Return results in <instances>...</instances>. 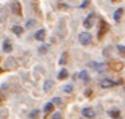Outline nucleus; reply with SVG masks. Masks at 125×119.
<instances>
[{"mask_svg":"<svg viewBox=\"0 0 125 119\" xmlns=\"http://www.w3.org/2000/svg\"><path fill=\"white\" fill-rule=\"evenodd\" d=\"M78 40L82 46H89L92 43V35L89 32H81L78 35Z\"/></svg>","mask_w":125,"mask_h":119,"instance_id":"obj_1","label":"nucleus"},{"mask_svg":"<svg viewBox=\"0 0 125 119\" xmlns=\"http://www.w3.org/2000/svg\"><path fill=\"white\" fill-rule=\"evenodd\" d=\"M112 66H113V70H114V71H120V70H122V63L113 62V63H112Z\"/></svg>","mask_w":125,"mask_h":119,"instance_id":"obj_17","label":"nucleus"},{"mask_svg":"<svg viewBox=\"0 0 125 119\" xmlns=\"http://www.w3.org/2000/svg\"><path fill=\"white\" fill-rule=\"evenodd\" d=\"M122 14H124V8H118V9H116V11H114V15H113L114 22L118 23L120 20H121V17H122Z\"/></svg>","mask_w":125,"mask_h":119,"instance_id":"obj_10","label":"nucleus"},{"mask_svg":"<svg viewBox=\"0 0 125 119\" xmlns=\"http://www.w3.org/2000/svg\"><path fill=\"white\" fill-rule=\"evenodd\" d=\"M89 3H90V0H85V1H83V4H81L79 7H81V8H83V7H86Z\"/></svg>","mask_w":125,"mask_h":119,"instance_id":"obj_25","label":"nucleus"},{"mask_svg":"<svg viewBox=\"0 0 125 119\" xmlns=\"http://www.w3.org/2000/svg\"><path fill=\"white\" fill-rule=\"evenodd\" d=\"M52 102H54L55 104H59V103H61V98H54V99H52Z\"/></svg>","mask_w":125,"mask_h":119,"instance_id":"obj_26","label":"nucleus"},{"mask_svg":"<svg viewBox=\"0 0 125 119\" xmlns=\"http://www.w3.org/2000/svg\"><path fill=\"white\" fill-rule=\"evenodd\" d=\"M101 24H100V30H98V39H102L104 38V35H105L106 32H108V30H109V26H108V23L105 22V20H102L101 19Z\"/></svg>","mask_w":125,"mask_h":119,"instance_id":"obj_3","label":"nucleus"},{"mask_svg":"<svg viewBox=\"0 0 125 119\" xmlns=\"http://www.w3.org/2000/svg\"><path fill=\"white\" fill-rule=\"evenodd\" d=\"M43 110H44V112H46V114H50L52 110H54V102L47 103V104L44 106V108H43Z\"/></svg>","mask_w":125,"mask_h":119,"instance_id":"obj_14","label":"nucleus"},{"mask_svg":"<svg viewBox=\"0 0 125 119\" xmlns=\"http://www.w3.org/2000/svg\"><path fill=\"white\" fill-rule=\"evenodd\" d=\"M10 8H11V12H12V14H15L16 16H20V15H22V4H20L18 0L11 1V4H10Z\"/></svg>","mask_w":125,"mask_h":119,"instance_id":"obj_2","label":"nucleus"},{"mask_svg":"<svg viewBox=\"0 0 125 119\" xmlns=\"http://www.w3.org/2000/svg\"><path fill=\"white\" fill-rule=\"evenodd\" d=\"M12 32H14L15 35L20 36V35L23 34V28H22V27H19V26H14V27H12Z\"/></svg>","mask_w":125,"mask_h":119,"instance_id":"obj_15","label":"nucleus"},{"mask_svg":"<svg viewBox=\"0 0 125 119\" xmlns=\"http://www.w3.org/2000/svg\"><path fill=\"white\" fill-rule=\"evenodd\" d=\"M67 76H69V72H67V70H61L59 71V74H58V79L59 80H63V79H67Z\"/></svg>","mask_w":125,"mask_h":119,"instance_id":"obj_11","label":"nucleus"},{"mask_svg":"<svg viewBox=\"0 0 125 119\" xmlns=\"http://www.w3.org/2000/svg\"><path fill=\"white\" fill-rule=\"evenodd\" d=\"M11 51H12V43L8 40V39H4V42H3V52L10 54Z\"/></svg>","mask_w":125,"mask_h":119,"instance_id":"obj_8","label":"nucleus"},{"mask_svg":"<svg viewBox=\"0 0 125 119\" xmlns=\"http://www.w3.org/2000/svg\"><path fill=\"white\" fill-rule=\"evenodd\" d=\"M78 76H79V79H81V80H83V82H89V74H87V71H86V70L81 71Z\"/></svg>","mask_w":125,"mask_h":119,"instance_id":"obj_12","label":"nucleus"},{"mask_svg":"<svg viewBox=\"0 0 125 119\" xmlns=\"http://www.w3.org/2000/svg\"><path fill=\"white\" fill-rule=\"evenodd\" d=\"M109 116H112V118H118L121 114H120V110H116V108H113V110H109L108 111Z\"/></svg>","mask_w":125,"mask_h":119,"instance_id":"obj_13","label":"nucleus"},{"mask_svg":"<svg viewBox=\"0 0 125 119\" xmlns=\"http://www.w3.org/2000/svg\"><path fill=\"white\" fill-rule=\"evenodd\" d=\"M110 51H112V47H108V48H105V50H104V55H105V56H106V54H110Z\"/></svg>","mask_w":125,"mask_h":119,"instance_id":"obj_23","label":"nucleus"},{"mask_svg":"<svg viewBox=\"0 0 125 119\" xmlns=\"http://www.w3.org/2000/svg\"><path fill=\"white\" fill-rule=\"evenodd\" d=\"M82 115L85 116V118H94L95 116V111L93 110L92 107H86L82 110Z\"/></svg>","mask_w":125,"mask_h":119,"instance_id":"obj_7","label":"nucleus"},{"mask_svg":"<svg viewBox=\"0 0 125 119\" xmlns=\"http://www.w3.org/2000/svg\"><path fill=\"white\" fill-rule=\"evenodd\" d=\"M63 91H65V92H73V86H71V84L65 86V87H63Z\"/></svg>","mask_w":125,"mask_h":119,"instance_id":"obj_20","label":"nucleus"},{"mask_svg":"<svg viewBox=\"0 0 125 119\" xmlns=\"http://www.w3.org/2000/svg\"><path fill=\"white\" fill-rule=\"evenodd\" d=\"M117 51H118V54L121 55V56H125V46L118 44V46H117Z\"/></svg>","mask_w":125,"mask_h":119,"instance_id":"obj_18","label":"nucleus"},{"mask_svg":"<svg viewBox=\"0 0 125 119\" xmlns=\"http://www.w3.org/2000/svg\"><path fill=\"white\" fill-rule=\"evenodd\" d=\"M44 38H46V30L42 28V30H39V31H36V32H35V39H36V40L43 42Z\"/></svg>","mask_w":125,"mask_h":119,"instance_id":"obj_9","label":"nucleus"},{"mask_svg":"<svg viewBox=\"0 0 125 119\" xmlns=\"http://www.w3.org/2000/svg\"><path fill=\"white\" fill-rule=\"evenodd\" d=\"M94 22H95V15L94 14H90L86 19L83 20V27L85 28H92L94 26Z\"/></svg>","mask_w":125,"mask_h":119,"instance_id":"obj_5","label":"nucleus"},{"mask_svg":"<svg viewBox=\"0 0 125 119\" xmlns=\"http://www.w3.org/2000/svg\"><path fill=\"white\" fill-rule=\"evenodd\" d=\"M51 87H52V82L51 80H46V82H44L43 88H44V91H46V92H49L50 90H51Z\"/></svg>","mask_w":125,"mask_h":119,"instance_id":"obj_16","label":"nucleus"},{"mask_svg":"<svg viewBox=\"0 0 125 119\" xmlns=\"http://www.w3.org/2000/svg\"><path fill=\"white\" fill-rule=\"evenodd\" d=\"M89 67H92L93 70H95V71H104L105 70V67H106V64H104V63H97V62H90L89 64Z\"/></svg>","mask_w":125,"mask_h":119,"instance_id":"obj_6","label":"nucleus"},{"mask_svg":"<svg viewBox=\"0 0 125 119\" xmlns=\"http://www.w3.org/2000/svg\"><path fill=\"white\" fill-rule=\"evenodd\" d=\"M47 51V47H41V48H39V52H41V54H42V52H46Z\"/></svg>","mask_w":125,"mask_h":119,"instance_id":"obj_27","label":"nucleus"},{"mask_svg":"<svg viewBox=\"0 0 125 119\" xmlns=\"http://www.w3.org/2000/svg\"><path fill=\"white\" fill-rule=\"evenodd\" d=\"M39 115V110H35V111H32V112H30V118H36V116Z\"/></svg>","mask_w":125,"mask_h":119,"instance_id":"obj_21","label":"nucleus"},{"mask_svg":"<svg viewBox=\"0 0 125 119\" xmlns=\"http://www.w3.org/2000/svg\"><path fill=\"white\" fill-rule=\"evenodd\" d=\"M118 83H121V82H113V80H110V79L105 78V79H102V80H101L100 86L102 87V88H110V87L116 86V84H118Z\"/></svg>","mask_w":125,"mask_h":119,"instance_id":"obj_4","label":"nucleus"},{"mask_svg":"<svg viewBox=\"0 0 125 119\" xmlns=\"http://www.w3.org/2000/svg\"><path fill=\"white\" fill-rule=\"evenodd\" d=\"M35 20H28V22H27V24H26V27H27V28H31V27H32V26H35Z\"/></svg>","mask_w":125,"mask_h":119,"instance_id":"obj_22","label":"nucleus"},{"mask_svg":"<svg viewBox=\"0 0 125 119\" xmlns=\"http://www.w3.org/2000/svg\"><path fill=\"white\" fill-rule=\"evenodd\" d=\"M61 116H62V115H61L59 112H55V114H52V119H59Z\"/></svg>","mask_w":125,"mask_h":119,"instance_id":"obj_24","label":"nucleus"},{"mask_svg":"<svg viewBox=\"0 0 125 119\" xmlns=\"http://www.w3.org/2000/svg\"><path fill=\"white\" fill-rule=\"evenodd\" d=\"M66 56H67V52H63V54H62V58L59 59V64H63V63H66V59H67Z\"/></svg>","mask_w":125,"mask_h":119,"instance_id":"obj_19","label":"nucleus"}]
</instances>
